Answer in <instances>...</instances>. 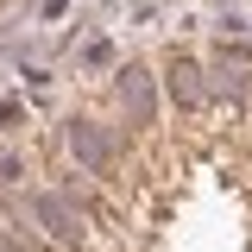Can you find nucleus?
<instances>
[{
	"instance_id": "nucleus-1",
	"label": "nucleus",
	"mask_w": 252,
	"mask_h": 252,
	"mask_svg": "<svg viewBox=\"0 0 252 252\" xmlns=\"http://www.w3.org/2000/svg\"><path fill=\"white\" fill-rule=\"evenodd\" d=\"M32 215H38V227H44L57 246H76V240H82V202H76V195L38 189V195H32Z\"/></svg>"
},
{
	"instance_id": "nucleus-2",
	"label": "nucleus",
	"mask_w": 252,
	"mask_h": 252,
	"mask_svg": "<svg viewBox=\"0 0 252 252\" xmlns=\"http://www.w3.org/2000/svg\"><path fill=\"white\" fill-rule=\"evenodd\" d=\"M69 152H76V164H82L89 177H107V170H114V139H107L94 120H76V126H69Z\"/></svg>"
},
{
	"instance_id": "nucleus-3",
	"label": "nucleus",
	"mask_w": 252,
	"mask_h": 252,
	"mask_svg": "<svg viewBox=\"0 0 252 252\" xmlns=\"http://www.w3.org/2000/svg\"><path fill=\"white\" fill-rule=\"evenodd\" d=\"M120 101H126V114H132V126L158 120V94H152V76L145 69H120Z\"/></svg>"
},
{
	"instance_id": "nucleus-4",
	"label": "nucleus",
	"mask_w": 252,
	"mask_h": 252,
	"mask_svg": "<svg viewBox=\"0 0 252 252\" xmlns=\"http://www.w3.org/2000/svg\"><path fill=\"white\" fill-rule=\"evenodd\" d=\"M164 89H170V101H177L183 114H195V107L208 101V89H202V69H195L189 57H177V63H170V82H164Z\"/></svg>"
},
{
	"instance_id": "nucleus-5",
	"label": "nucleus",
	"mask_w": 252,
	"mask_h": 252,
	"mask_svg": "<svg viewBox=\"0 0 252 252\" xmlns=\"http://www.w3.org/2000/svg\"><path fill=\"white\" fill-rule=\"evenodd\" d=\"M13 177H19V158H13V152H0V183H13Z\"/></svg>"
}]
</instances>
